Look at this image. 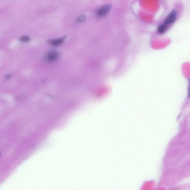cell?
<instances>
[{
  "instance_id": "5b68a950",
  "label": "cell",
  "mask_w": 190,
  "mask_h": 190,
  "mask_svg": "<svg viewBox=\"0 0 190 190\" xmlns=\"http://www.w3.org/2000/svg\"><path fill=\"white\" fill-rule=\"evenodd\" d=\"M168 24L166 23H164L162 25H160L158 27V32L160 34L164 33L166 31L168 27Z\"/></svg>"
},
{
  "instance_id": "277c9868",
  "label": "cell",
  "mask_w": 190,
  "mask_h": 190,
  "mask_svg": "<svg viewBox=\"0 0 190 190\" xmlns=\"http://www.w3.org/2000/svg\"><path fill=\"white\" fill-rule=\"evenodd\" d=\"M66 36H64L61 38L49 40V42L52 46H59L63 43L66 38Z\"/></svg>"
},
{
  "instance_id": "52a82bcc",
  "label": "cell",
  "mask_w": 190,
  "mask_h": 190,
  "mask_svg": "<svg viewBox=\"0 0 190 190\" xmlns=\"http://www.w3.org/2000/svg\"><path fill=\"white\" fill-rule=\"evenodd\" d=\"M86 16L84 15H82L80 16L77 18V21L78 22H82L85 21L86 20Z\"/></svg>"
},
{
  "instance_id": "9c48e42d",
  "label": "cell",
  "mask_w": 190,
  "mask_h": 190,
  "mask_svg": "<svg viewBox=\"0 0 190 190\" xmlns=\"http://www.w3.org/2000/svg\"><path fill=\"white\" fill-rule=\"evenodd\" d=\"M1 153H0V157H1Z\"/></svg>"
},
{
  "instance_id": "6da1fadb",
  "label": "cell",
  "mask_w": 190,
  "mask_h": 190,
  "mask_svg": "<svg viewBox=\"0 0 190 190\" xmlns=\"http://www.w3.org/2000/svg\"><path fill=\"white\" fill-rule=\"evenodd\" d=\"M111 7V6L109 4L103 6L96 12V16L99 18L104 17L109 13Z\"/></svg>"
},
{
  "instance_id": "7a4b0ae2",
  "label": "cell",
  "mask_w": 190,
  "mask_h": 190,
  "mask_svg": "<svg viewBox=\"0 0 190 190\" xmlns=\"http://www.w3.org/2000/svg\"><path fill=\"white\" fill-rule=\"evenodd\" d=\"M59 52L55 51H51L46 55V60L49 63H52L55 61L59 58Z\"/></svg>"
},
{
  "instance_id": "3957f363",
  "label": "cell",
  "mask_w": 190,
  "mask_h": 190,
  "mask_svg": "<svg viewBox=\"0 0 190 190\" xmlns=\"http://www.w3.org/2000/svg\"><path fill=\"white\" fill-rule=\"evenodd\" d=\"M177 16V13L175 11H173L165 19V22L167 24H171L174 22L176 20Z\"/></svg>"
},
{
  "instance_id": "8992f818",
  "label": "cell",
  "mask_w": 190,
  "mask_h": 190,
  "mask_svg": "<svg viewBox=\"0 0 190 190\" xmlns=\"http://www.w3.org/2000/svg\"><path fill=\"white\" fill-rule=\"evenodd\" d=\"M30 39L28 36H22L19 39V41L23 42H28L30 41Z\"/></svg>"
},
{
  "instance_id": "ba28073f",
  "label": "cell",
  "mask_w": 190,
  "mask_h": 190,
  "mask_svg": "<svg viewBox=\"0 0 190 190\" xmlns=\"http://www.w3.org/2000/svg\"><path fill=\"white\" fill-rule=\"evenodd\" d=\"M11 77L12 75H7V76H6V79H9Z\"/></svg>"
}]
</instances>
